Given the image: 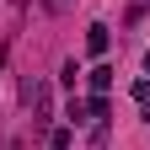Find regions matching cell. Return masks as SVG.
<instances>
[{
  "label": "cell",
  "instance_id": "cell-1",
  "mask_svg": "<svg viewBox=\"0 0 150 150\" xmlns=\"http://www.w3.org/2000/svg\"><path fill=\"white\" fill-rule=\"evenodd\" d=\"M107 43H112V32L97 22V27H86V54H97V59H102V54H107Z\"/></svg>",
  "mask_w": 150,
  "mask_h": 150
},
{
  "label": "cell",
  "instance_id": "cell-5",
  "mask_svg": "<svg viewBox=\"0 0 150 150\" xmlns=\"http://www.w3.org/2000/svg\"><path fill=\"white\" fill-rule=\"evenodd\" d=\"M48 150H70V129H54V134H48Z\"/></svg>",
  "mask_w": 150,
  "mask_h": 150
},
{
  "label": "cell",
  "instance_id": "cell-3",
  "mask_svg": "<svg viewBox=\"0 0 150 150\" xmlns=\"http://www.w3.org/2000/svg\"><path fill=\"white\" fill-rule=\"evenodd\" d=\"M129 97H134V102L145 107V118H150V81H134V86H129Z\"/></svg>",
  "mask_w": 150,
  "mask_h": 150
},
{
  "label": "cell",
  "instance_id": "cell-4",
  "mask_svg": "<svg viewBox=\"0 0 150 150\" xmlns=\"http://www.w3.org/2000/svg\"><path fill=\"white\" fill-rule=\"evenodd\" d=\"M64 118H70V123H91V118H86V102H75V97H70V107H64Z\"/></svg>",
  "mask_w": 150,
  "mask_h": 150
},
{
  "label": "cell",
  "instance_id": "cell-6",
  "mask_svg": "<svg viewBox=\"0 0 150 150\" xmlns=\"http://www.w3.org/2000/svg\"><path fill=\"white\" fill-rule=\"evenodd\" d=\"M145 70H150V54H145Z\"/></svg>",
  "mask_w": 150,
  "mask_h": 150
},
{
  "label": "cell",
  "instance_id": "cell-2",
  "mask_svg": "<svg viewBox=\"0 0 150 150\" xmlns=\"http://www.w3.org/2000/svg\"><path fill=\"white\" fill-rule=\"evenodd\" d=\"M86 86L97 91V97H107V91H112V64H97V70L86 75Z\"/></svg>",
  "mask_w": 150,
  "mask_h": 150
}]
</instances>
